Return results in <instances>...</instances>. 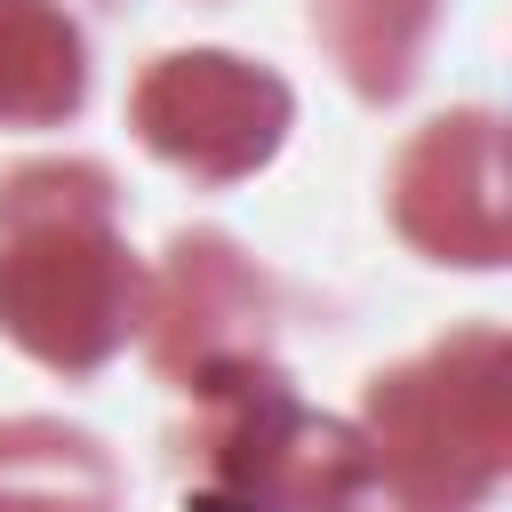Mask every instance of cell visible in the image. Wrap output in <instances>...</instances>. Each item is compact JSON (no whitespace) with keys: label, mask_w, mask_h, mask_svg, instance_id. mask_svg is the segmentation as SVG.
I'll use <instances>...</instances> for the list:
<instances>
[{"label":"cell","mask_w":512,"mask_h":512,"mask_svg":"<svg viewBox=\"0 0 512 512\" xmlns=\"http://www.w3.org/2000/svg\"><path fill=\"white\" fill-rule=\"evenodd\" d=\"M144 328V264L112 224L96 160H24L0 176V336L56 376L104 368Z\"/></svg>","instance_id":"1"},{"label":"cell","mask_w":512,"mask_h":512,"mask_svg":"<svg viewBox=\"0 0 512 512\" xmlns=\"http://www.w3.org/2000/svg\"><path fill=\"white\" fill-rule=\"evenodd\" d=\"M368 496L384 512H480L504 480V336L464 328L368 384Z\"/></svg>","instance_id":"2"},{"label":"cell","mask_w":512,"mask_h":512,"mask_svg":"<svg viewBox=\"0 0 512 512\" xmlns=\"http://www.w3.org/2000/svg\"><path fill=\"white\" fill-rule=\"evenodd\" d=\"M200 400V488L184 512H360L368 440L312 416L272 360H224L184 384Z\"/></svg>","instance_id":"3"},{"label":"cell","mask_w":512,"mask_h":512,"mask_svg":"<svg viewBox=\"0 0 512 512\" xmlns=\"http://www.w3.org/2000/svg\"><path fill=\"white\" fill-rule=\"evenodd\" d=\"M128 120L168 168H184L200 184H240L280 152L288 120H296V96H288L280 72H264L248 56L184 48V56H160L136 80Z\"/></svg>","instance_id":"4"},{"label":"cell","mask_w":512,"mask_h":512,"mask_svg":"<svg viewBox=\"0 0 512 512\" xmlns=\"http://www.w3.org/2000/svg\"><path fill=\"white\" fill-rule=\"evenodd\" d=\"M392 224L432 264H464V272L504 264L512 208H504V128H496V112H448V120L408 136V152L392 168Z\"/></svg>","instance_id":"5"},{"label":"cell","mask_w":512,"mask_h":512,"mask_svg":"<svg viewBox=\"0 0 512 512\" xmlns=\"http://www.w3.org/2000/svg\"><path fill=\"white\" fill-rule=\"evenodd\" d=\"M152 360L160 376L192 384L224 360H264V320H272V296L264 280L248 272V256L224 240V232H184L168 248V272H160V296H152Z\"/></svg>","instance_id":"6"},{"label":"cell","mask_w":512,"mask_h":512,"mask_svg":"<svg viewBox=\"0 0 512 512\" xmlns=\"http://www.w3.org/2000/svg\"><path fill=\"white\" fill-rule=\"evenodd\" d=\"M88 104V40L56 0H0V128H56Z\"/></svg>","instance_id":"7"},{"label":"cell","mask_w":512,"mask_h":512,"mask_svg":"<svg viewBox=\"0 0 512 512\" xmlns=\"http://www.w3.org/2000/svg\"><path fill=\"white\" fill-rule=\"evenodd\" d=\"M0 512H120L112 456L48 416L0 424Z\"/></svg>","instance_id":"8"},{"label":"cell","mask_w":512,"mask_h":512,"mask_svg":"<svg viewBox=\"0 0 512 512\" xmlns=\"http://www.w3.org/2000/svg\"><path fill=\"white\" fill-rule=\"evenodd\" d=\"M432 24H440V0H312L320 48L368 104H392L416 80Z\"/></svg>","instance_id":"9"}]
</instances>
